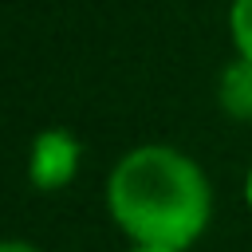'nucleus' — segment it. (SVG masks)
Segmentation results:
<instances>
[{
	"label": "nucleus",
	"mask_w": 252,
	"mask_h": 252,
	"mask_svg": "<svg viewBox=\"0 0 252 252\" xmlns=\"http://www.w3.org/2000/svg\"><path fill=\"white\" fill-rule=\"evenodd\" d=\"M106 209L130 244L189 252L209 228L213 189L185 150L146 142L114 161L106 177Z\"/></svg>",
	"instance_id": "nucleus-1"
},
{
	"label": "nucleus",
	"mask_w": 252,
	"mask_h": 252,
	"mask_svg": "<svg viewBox=\"0 0 252 252\" xmlns=\"http://www.w3.org/2000/svg\"><path fill=\"white\" fill-rule=\"evenodd\" d=\"M79 161H83V146L71 130H63V126L39 130L32 138V154H28V181L43 193H55L75 181Z\"/></svg>",
	"instance_id": "nucleus-2"
},
{
	"label": "nucleus",
	"mask_w": 252,
	"mask_h": 252,
	"mask_svg": "<svg viewBox=\"0 0 252 252\" xmlns=\"http://www.w3.org/2000/svg\"><path fill=\"white\" fill-rule=\"evenodd\" d=\"M217 98H220V110L236 122H252V63L248 59H232L220 79H217Z\"/></svg>",
	"instance_id": "nucleus-3"
},
{
	"label": "nucleus",
	"mask_w": 252,
	"mask_h": 252,
	"mask_svg": "<svg viewBox=\"0 0 252 252\" xmlns=\"http://www.w3.org/2000/svg\"><path fill=\"white\" fill-rule=\"evenodd\" d=\"M228 35L240 59L252 63V0H232L228 4Z\"/></svg>",
	"instance_id": "nucleus-4"
},
{
	"label": "nucleus",
	"mask_w": 252,
	"mask_h": 252,
	"mask_svg": "<svg viewBox=\"0 0 252 252\" xmlns=\"http://www.w3.org/2000/svg\"><path fill=\"white\" fill-rule=\"evenodd\" d=\"M0 252H39L35 244H28V240H20V236H12V240H4L0 244Z\"/></svg>",
	"instance_id": "nucleus-5"
},
{
	"label": "nucleus",
	"mask_w": 252,
	"mask_h": 252,
	"mask_svg": "<svg viewBox=\"0 0 252 252\" xmlns=\"http://www.w3.org/2000/svg\"><path fill=\"white\" fill-rule=\"evenodd\" d=\"M126 252H177V248H158V244H130Z\"/></svg>",
	"instance_id": "nucleus-6"
},
{
	"label": "nucleus",
	"mask_w": 252,
	"mask_h": 252,
	"mask_svg": "<svg viewBox=\"0 0 252 252\" xmlns=\"http://www.w3.org/2000/svg\"><path fill=\"white\" fill-rule=\"evenodd\" d=\"M244 205L252 209V165H248V173H244Z\"/></svg>",
	"instance_id": "nucleus-7"
}]
</instances>
